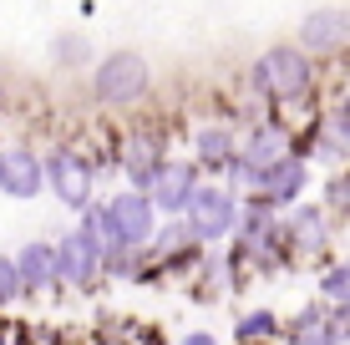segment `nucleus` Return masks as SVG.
<instances>
[{"label": "nucleus", "instance_id": "obj_1", "mask_svg": "<svg viewBox=\"0 0 350 345\" xmlns=\"http://www.w3.org/2000/svg\"><path fill=\"white\" fill-rule=\"evenodd\" d=\"M148 87H152V66L137 51H112L92 71V97L102 107H132L148 97Z\"/></svg>", "mask_w": 350, "mask_h": 345}, {"label": "nucleus", "instance_id": "obj_2", "mask_svg": "<svg viewBox=\"0 0 350 345\" xmlns=\"http://www.w3.org/2000/svg\"><path fill=\"white\" fill-rule=\"evenodd\" d=\"M92 213H96L107 254H112V249H137V244L152 239V198L137 193V188H132V193H117L112 204H102Z\"/></svg>", "mask_w": 350, "mask_h": 345}, {"label": "nucleus", "instance_id": "obj_3", "mask_svg": "<svg viewBox=\"0 0 350 345\" xmlns=\"http://www.w3.org/2000/svg\"><path fill=\"white\" fill-rule=\"evenodd\" d=\"M254 92L274 102H299L310 92V56L299 46H274L254 61Z\"/></svg>", "mask_w": 350, "mask_h": 345}, {"label": "nucleus", "instance_id": "obj_4", "mask_svg": "<svg viewBox=\"0 0 350 345\" xmlns=\"http://www.w3.org/2000/svg\"><path fill=\"white\" fill-rule=\"evenodd\" d=\"M107 264V244H102V229H96V213L87 208V219L56 244V279L66 284H92L96 269Z\"/></svg>", "mask_w": 350, "mask_h": 345}, {"label": "nucleus", "instance_id": "obj_5", "mask_svg": "<svg viewBox=\"0 0 350 345\" xmlns=\"http://www.w3.org/2000/svg\"><path fill=\"white\" fill-rule=\"evenodd\" d=\"M183 213H188L193 239H224V234H234V223H239V198H228L224 188H193Z\"/></svg>", "mask_w": 350, "mask_h": 345}, {"label": "nucleus", "instance_id": "obj_6", "mask_svg": "<svg viewBox=\"0 0 350 345\" xmlns=\"http://www.w3.org/2000/svg\"><path fill=\"white\" fill-rule=\"evenodd\" d=\"M46 183L66 208H92V163L77 148H56L46 158Z\"/></svg>", "mask_w": 350, "mask_h": 345}, {"label": "nucleus", "instance_id": "obj_7", "mask_svg": "<svg viewBox=\"0 0 350 345\" xmlns=\"http://www.w3.org/2000/svg\"><path fill=\"white\" fill-rule=\"evenodd\" d=\"M46 188V163L31 148H5L0 152V193L5 198H36Z\"/></svg>", "mask_w": 350, "mask_h": 345}, {"label": "nucleus", "instance_id": "obj_8", "mask_svg": "<svg viewBox=\"0 0 350 345\" xmlns=\"http://www.w3.org/2000/svg\"><path fill=\"white\" fill-rule=\"evenodd\" d=\"M345 36H350V16H345V10H335V5L310 10V16L299 20V51H315V56L340 51Z\"/></svg>", "mask_w": 350, "mask_h": 345}, {"label": "nucleus", "instance_id": "obj_9", "mask_svg": "<svg viewBox=\"0 0 350 345\" xmlns=\"http://www.w3.org/2000/svg\"><path fill=\"white\" fill-rule=\"evenodd\" d=\"M259 188H264V193H259V208H289L299 193H305V163L284 152L274 168L259 173Z\"/></svg>", "mask_w": 350, "mask_h": 345}, {"label": "nucleus", "instance_id": "obj_10", "mask_svg": "<svg viewBox=\"0 0 350 345\" xmlns=\"http://www.w3.org/2000/svg\"><path fill=\"white\" fill-rule=\"evenodd\" d=\"M148 188H152V208L183 213L188 198H193V188H198V173H193V163H163Z\"/></svg>", "mask_w": 350, "mask_h": 345}, {"label": "nucleus", "instance_id": "obj_11", "mask_svg": "<svg viewBox=\"0 0 350 345\" xmlns=\"http://www.w3.org/2000/svg\"><path fill=\"white\" fill-rule=\"evenodd\" d=\"M16 275H21V290H46V284H56V249L31 239L16 254Z\"/></svg>", "mask_w": 350, "mask_h": 345}, {"label": "nucleus", "instance_id": "obj_12", "mask_svg": "<svg viewBox=\"0 0 350 345\" xmlns=\"http://www.w3.org/2000/svg\"><path fill=\"white\" fill-rule=\"evenodd\" d=\"M193 152H198V163H208V168H228V158H234V133H224V127H198V133H193Z\"/></svg>", "mask_w": 350, "mask_h": 345}, {"label": "nucleus", "instance_id": "obj_13", "mask_svg": "<svg viewBox=\"0 0 350 345\" xmlns=\"http://www.w3.org/2000/svg\"><path fill=\"white\" fill-rule=\"evenodd\" d=\"M330 340H335V325L320 310H305L295 320V345H330Z\"/></svg>", "mask_w": 350, "mask_h": 345}, {"label": "nucleus", "instance_id": "obj_14", "mask_svg": "<svg viewBox=\"0 0 350 345\" xmlns=\"http://www.w3.org/2000/svg\"><path fill=\"white\" fill-rule=\"evenodd\" d=\"M158 168H163V163H158V148H152V142H132V148H127V173H132V183L148 188Z\"/></svg>", "mask_w": 350, "mask_h": 345}, {"label": "nucleus", "instance_id": "obj_15", "mask_svg": "<svg viewBox=\"0 0 350 345\" xmlns=\"http://www.w3.org/2000/svg\"><path fill=\"white\" fill-rule=\"evenodd\" d=\"M274 330H280V320H274L269 310H254V315H244V320H239L234 340H239V345H254V340H264V335H274Z\"/></svg>", "mask_w": 350, "mask_h": 345}, {"label": "nucleus", "instance_id": "obj_16", "mask_svg": "<svg viewBox=\"0 0 350 345\" xmlns=\"http://www.w3.org/2000/svg\"><path fill=\"white\" fill-rule=\"evenodd\" d=\"M295 234H299V244H305V249H320L325 244V219L315 208H299L295 213Z\"/></svg>", "mask_w": 350, "mask_h": 345}, {"label": "nucleus", "instance_id": "obj_17", "mask_svg": "<svg viewBox=\"0 0 350 345\" xmlns=\"http://www.w3.org/2000/svg\"><path fill=\"white\" fill-rule=\"evenodd\" d=\"M320 294H325V300H335V305H345L350 300V264H335L330 275H325Z\"/></svg>", "mask_w": 350, "mask_h": 345}, {"label": "nucleus", "instance_id": "obj_18", "mask_svg": "<svg viewBox=\"0 0 350 345\" xmlns=\"http://www.w3.org/2000/svg\"><path fill=\"white\" fill-rule=\"evenodd\" d=\"M21 294V275H16V259L0 254V305H10Z\"/></svg>", "mask_w": 350, "mask_h": 345}, {"label": "nucleus", "instance_id": "obj_19", "mask_svg": "<svg viewBox=\"0 0 350 345\" xmlns=\"http://www.w3.org/2000/svg\"><path fill=\"white\" fill-rule=\"evenodd\" d=\"M51 51H56V61H87V41H81V36H77V41H71V36H62Z\"/></svg>", "mask_w": 350, "mask_h": 345}, {"label": "nucleus", "instance_id": "obj_20", "mask_svg": "<svg viewBox=\"0 0 350 345\" xmlns=\"http://www.w3.org/2000/svg\"><path fill=\"white\" fill-rule=\"evenodd\" d=\"M183 345H219V340H213V335H208V330H193V335H188Z\"/></svg>", "mask_w": 350, "mask_h": 345}, {"label": "nucleus", "instance_id": "obj_21", "mask_svg": "<svg viewBox=\"0 0 350 345\" xmlns=\"http://www.w3.org/2000/svg\"><path fill=\"white\" fill-rule=\"evenodd\" d=\"M330 345H350V335H335V340H330Z\"/></svg>", "mask_w": 350, "mask_h": 345}]
</instances>
